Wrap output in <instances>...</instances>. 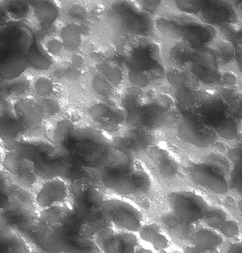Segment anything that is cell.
<instances>
[{
  "label": "cell",
  "instance_id": "obj_1",
  "mask_svg": "<svg viewBox=\"0 0 242 253\" xmlns=\"http://www.w3.org/2000/svg\"><path fill=\"white\" fill-rule=\"evenodd\" d=\"M20 234L31 249L43 253H81L90 240L69 204L39 210Z\"/></svg>",
  "mask_w": 242,
  "mask_h": 253
},
{
  "label": "cell",
  "instance_id": "obj_2",
  "mask_svg": "<svg viewBox=\"0 0 242 253\" xmlns=\"http://www.w3.org/2000/svg\"><path fill=\"white\" fill-rule=\"evenodd\" d=\"M123 109L125 127L153 133L181 118L172 95L161 89L130 86L123 99Z\"/></svg>",
  "mask_w": 242,
  "mask_h": 253
},
{
  "label": "cell",
  "instance_id": "obj_3",
  "mask_svg": "<svg viewBox=\"0 0 242 253\" xmlns=\"http://www.w3.org/2000/svg\"><path fill=\"white\" fill-rule=\"evenodd\" d=\"M160 43L167 68L185 71L211 88L241 86V75L223 71L209 49H197L180 42Z\"/></svg>",
  "mask_w": 242,
  "mask_h": 253
},
{
  "label": "cell",
  "instance_id": "obj_4",
  "mask_svg": "<svg viewBox=\"0 0 242 253\" xmlns=\"http://www.w3.org/2000/svg\"><path fill=\"white\" fill-rule=\"evenodd\" d=\"M172 5L154 18L155 28L160 43L183 42L200 50L209 49L219 35L214 28L194 16Z\"/></svg>",
  "mask_w": 242,
  "mask_h": 253
},
{
  "label": "cell",
  "instance_id": "obj_5",
  "mask_svg": "<svg viewBox=\"0 0 242 253\" xmlns=\"http://www.w3.org/2000/svg\"><path fill=\"white\" fill-rule=\"evenodd\" d=\"M132 43L127 62L131 86L167 91L166 66L160 42L136 38Z\"/></svg>",
  "mask_w": 242,
  "mask_h": 253
},
{
  "label": "cell",
  "instance_id": "obj_6",
  "mask_svg": "<svg viewBox=\"0 0 242 253\" xmlns=\"http://www.w3.org/2000/svg\"><path fill=\"white\" fill-rule=\"evenodd\" d=\"M237 0H172L173 7L191 14L218 33L242 27L241 4Z\"/></svg>",
  "mask_w": 242,
  "mask_h": 253
},
{
  "label": "cell",
  "instance_id": "obj_7",
  "mask_svg": "<svg viewBox=\"0 0 242 253\" xmlns=\"http://www.w3.org/2000/svg\"><path fill=\"white\" fill-rule=\"evenodd\" d=\"M102 210L112 227L117 230L135 233L142 226V212L130 200L117 196L106 197Z\"/></svg>",
  "mask_w": 242,
  "mask_h": 253
},
{
  "label": "cell",
  "instance_id": "obj_8",
  "mask_svg": "<svg viewBox=\"0 0 242 253\" xmlns=\"http://www.w3.org/2000/svg\"><path fill=\"white\" fill-rule=\"evenodd\" d=\"M184 172L193 184L210 194L222 197L229 192L228 175L203 160L189 164Z\"/></svg>",
  "mask_w": 242,
  "mask_h": 253
},
{
  "label": "cell",
  "instance_id": "obj_9",
  "mask_svg": "<svg viewBox=\"0 0 242 253\" xmlns=\"http://www.w3.org/2000/svg\"><path fill=\"white\" fill-rule=\"evenodd\" d=\"M167 198L172 213L189 224L203 219L209 206L202 196L188 190L173 191Z\"/></svg>",
  "mask_w": 242,
  "mask_h": 253
},
{
  "label": "cell",
  "instance_id": "obj_10",
  "mask_svg": "<svg viewBox=\"0 0 242 253\" xmlns=\"http://www.w3.org/2000/svg\"><path fill=\"white\" fill-rule=\"evenodd\" d=\"M2 165L14 183L33 194L42 180L34 163L18 150L5 152Z\"/></svg>",
  "mask_w": 242,
  "mask_h": 253
},
{
  "label": "cell",
  "instance_id": "obj_11",
  "mask_svg": "<svg viewBox=\"0 0 242 253\" xmlns=\"http://www.w3.org/2000/svg\"><path fill=\"white\" fill-rule=\"evenodd\" d=\"M125 117L123 109L97 103L87 109L86 123L111 138L125 128Z\"/></svg>",
  "mask_w": 242,
  "mask_h": 253
},
{
  "label": "cell",
  "instance_id": "obj_12",
  "mask_svg": "<svg viewBox=\"0 0 242 253\" xmlns=\"http://www.w3.org/2000/svg\"><path fill=\"white\" fill-rule=\"evenodd\" d=\"M33 195L39 210L68 205L71 199V185L67 179L61 177L42 180L33 192Z\"/></svg>",
  "mask_w": 242,
  "mask_h": 253
},
{
  "label": "cell",
  "instance_id": "obj_13",
  "mask_svg": "<svg viewBox=\"0 0 242 253\" xmlns=\"http://www.w3.org/2000/svg\"><path fill=\"white\" fill-rule=\"evenodd\" d=\"M111 139L115 149L134 158L157 144L155 133L137 128L125 127Z\"/></svg>",
  "mask_w": 242,
  "mask_h": 253
},
{
  "label": "cell",
  "instance_id": "obj_14",
  "mask_svg": "<svg viewBox=\"0 0 242 253\" xmlns=\"http://www.w3.org/2000/svg\"><path fill=\"white\" fill-rule=\"evenodd\" d=\"M94 240L101 253H135L138 241L134 233L109 227L97 233Z\"/></svg>",
  "mask_w": 242,
  "mask_h": 253
},
{
  "label": "cell",
  "instance_id": "obj_15",
  "mask_svg": "<svg viewBox=\"0 0 242 253\" xmlns=\"http://www.w3.org/2000/svg\"><path fill=\"white\" fill-rule=\"evenodd\" d=\"M142 155L146 156L153 172L161 181L173 182L181 177L183 170L176 160L165 149L155 145Z\"/></svg>",
  "mask_w": 242,
  "mask_h": 253
},
{
  "label": "cell",
  "instance_id": "obj_16",
  "mask_svg": "<svg viewBox=\"0 0 242 253\" xmlns=\"http://www.w3.org/2000/svg\"><path fill=\"white\" fill-rule=\"evenodd\" d=\"M153 186V179L150 171L136 162L123 186L119 197L128 200L142 199L151 193Z\"/></svg>",
  "mask_w": 242,
  "mask_h": 253
},
{
  "label": "cell",
  "instance_id": "obj_17",
  "mask_svg": "<svg viewBox=\"0 0 242 253\" xmlns=\"http://www.w3.org/2000/svg\"><path fill=\"white\" fill-rule=\"evenodd\" d=\"M31 250L0 209V253H30Z\"/></svg>",
  "mask_w": 242,
  "mask_h": 253
},
{
  "label": "cell",
  "instance_id": "obj_18",
  "mask_svg": "<svg viewBox=\"0 0 242 253\" xmlns=\"http://www.w3.org/2000/svg\"><path fill=\"white\" fill-rule=\"evenodd\" d=\"M31 2L32 9L31 18L35 20L41 26H49L57 19L59 12L57 7L53 3L49 1Z\"/></svg>",
  "mask_w": 242,
  "mask_h": 253
},
{
  "label": "cell",
  "instance_id": "obj_19",
  "mask_svg": "<svg viewBox=\"0 0 242 253\" xmlns=\"http://www.w3.org/2000/svg\"><path fill=\"white\" fill-rule=\"evenodd\" d=\"M194 248L203 253L214 250L223 242V238L219 234L211 229L202 228L195 233L192 237Z\"/></svg>",
  "mask_w": 242,
  "mask_h": 253
},
{
  "label": "cell",
  "instance_id": "obj_20",
  "mask_svg": "<svg viewBox=\"0 0 242 253\" xmlns=\"http://www.w3.org/2000/svg\"><path fill=\"white\" fill-rule=\"evenodd\" d=\"M138 232L141 239L157 250H164L168 246V240L156 224L142 225Z\"/></svg>",
  "mask_w": 242,
  "mask_h": 253
},
{
  "label": "cell",
  "instance_id": "obj_21",
  "mask_svg": "<svg viewBox=\"0 0 242 253\" xmlns=\"http://www.w3.org/2000/svg\"><path fill=\"white\" fill-rule=\"evenodd\" d=\"M162 224L167 232L175 239L186 240L189 234V224L173 213L167 214L162 218Z\"/></svg>",
  "mask_w": 242,
  "mask_h": 253
},
{
  "label": "cell",
  "instance_id": "obj_22",
  "mask_svg": "<svg viewBox=\"0 0 242 253\" xmlns=\"http://www.w3.org/2000/svg\"><path fill=\"white\" fill-rule=\"evenodd\" d=\"M11 20L29 21L32 9L31 3L27 1H3Z\"/></svg>",
  "mask_w": 242,
  "mask_h": 253
},
{
  "label": "cell",
  "instance_id": "obj_23",
  "mask_svg": "<svg viewBox=\"0 0 242 253\" xmlns=\"http://www.w3.org/2000/svg\"><path fill=\"white\" fill-rule=\"evenodd\" d=\"M54 91V84L49 78L39 75L31 80V92L35 98L51 97Z\"/></svg>",
  "mask_w": 242,
  "mask_h": 253
},
{
  "label": "cell",
  "instance_id": "obj_24",
  "mask_svg": "<svg viewBox=\"0 0 242 253\" xmlns=\"http://www.w3.org/2000/svg\"><path fill=\"white\" fill-rule=\"evenodd\" d=\"M63 46L68 50L76 49L80 43V30L75 24H69L63 28L60 33Z\"/></svg>",
  "mask_w": 242,
  "mask_h": 253
},
{
  "label": "cell",
  "instance_id": "obj_25",
  "mask_svg": "<svg viewBox=\"0 0 242 253\" xmlns=\"http://www.w3.org/2000/svg\"><path fill=\"white\" fill-rule=\"evenodd\" d=\"M228 218L227 215L221 208L208 206L203 219L206 225L213 229H218Z\"/></svg>",
  "mask_w": 242,
  "mask_h": 253
},
{
  "label": "cell",
  "instance_id": "obj_26",
  "mask_svg": "<svg viewBox=\"0 0 242 253\" xmlns=\"http://www.w3.org/2000/svg\"><path fill=\"white\" fill-rule=\"evenodd\" d=\"M25 59L27 66L35 70H47L51 64L48 57L36 50L30 51Z\"/></svg>",
  "mask_w": 242,
  "mask_h": 253
},
{
  "label": "cell",
  "instance_id": "obj_27",
  "mask_svg": "<svg viewBox=\"0 0 242 253\" xmlns=\"http://www.w3.org/2000/svg\"><path fill=\"white\" fill-rule=\"evenodd\" d=\"M31 80L24 75L15 80L10 84L9 92L13 99L30 95L28 92L31 91Z\"/></svg>",
  "mask_w": 242,
  "mask_h": 253
},
{
  "label": "cell",
  "instance_id": "obj_28",
  "mask_svg": "<svg viewBox=\"0 0 242 253\" xmlns=\"http://www.w3.org/2000/svg\"><path fill=\"white\" fill-rule=\"evenodd\" d=\"M100 73L110 84H119L123 80V76L121 71L115 67L106 63H102L98 66Z\"/></svg>",
  "mask_w": 242,
  "mask_h": 253
},
{
  "label": "cell",
  "instance_id": "obj_29",
  "mask_svg": "<svg viewBox=\"0 0 242 253\" xmlns=\"http://www.w3.org/2000/svg\"><path fill=\"white\" fill-rule=\"evenodd\" d=\"M92 86L98 95L106 97L111 93L110 84L104 77L97 76L92 80Z\"/></svg>",
  "mask_w": 242,
  "mask_h": 253
},
{
  "label": "cell",
  "instance_id": "obj_30",
  "mask_svg": "<svg viewBox=\"0 0 242 253\" xmlns=\"http://www.w3.org/2000/svg\"><path fill=\"white\" fill-rule=\"evenodd\" d=\"M43 47L47 55L50 57L58 55L64 47L61 41L54 38L46 40L43 43Z\"/></svg>",
  "mask_w": 242,
  "mask_h": 253
},
{
  "label": "cell",
  "instance_id": "obj_31",
  "mask_svg": "<svg viewBox=\"0 0 242 253\" xmlns=\"http://www.w3.org/2000/svg\"><path fill=\"white\" fill-rule=\"evenodd\" d=\"M218 230L224 236L234 238L238 236L239 228L237 223L233 220L227 219L219 228Z\"/></svg>",
  "mask_w": 242,
  "mask_h": 253
},
{
  "label": "cell",
  "instance_id": "obj_32",
  "mask_svg": "<svg viewBox=\"0 0 242 253\" xmlns=\"http://www.w3.org/2000/svg\"><path fill=\"white\" fill-rule=\"evenodd\" d=\"M10 21H11V19L3 3V1H0V26L7 24Z\"/></svg>",
  "mask_w": 242,
  "mask_h": 253
},
{
  "label": "cell",
  "instance_id": "obj_33",
  "mask_svg": "<svg viewBox=\"0 0 242 253\" xmlns=\"http://www.w3.org/2000/svg\"><path fill=\"white\" fill-rule=\"evenodd\" d=\"M70 12L72 16L76 17V18H82L80 15L82 17L84 15V11L83 8L80 6H76L73 7Z\"/></svg>",
  "mask_w": 242,
  "mask_h": 253
},
{
  "label": "cell",
  "instance_id": "obj_34",
  "mask_svg": "<svg viewBox=\"0 0 242 253\" xmlns=\"http://www.w3.org/2000/svg\"><path fill=\"white\" fill-rule=\"evenodd\" d=\"M225 253H242V246L240 243L230 245Z\"/></svg>",
  "mask_w": 242,
  "mask_h": 253
},
{
  "label": "cell",
  "instance_id": "obj_35",
  "mask_svg": "<svg viewBox=\"0 0 242 253\" xmlns=\"http://www.w3.org/2000/svg\"><path fill=\"white\" fill-rule=\"evenodd\" d=\"M73 62L77 65H81V59L79 57H75L73 59Z\"/></svg>",
  "mask_w": 242,
  "mask_h": 253
},
{
  "label": "cell",
  "instance_id": "obj_36",
  "mask_svg": "<svg viewBox=\"0 0 242 253\" xmlns=\"http://www.w3.org/2000/svg\"><path fill=\"white\" fill-rule=\"evenodd\" d=\"M30 253H43L39 252V251H36V250H32V249L31 252H30Z\"/></svg>",
  "mask_w": 242,
  "mask_h": 253
}]
</instances>
